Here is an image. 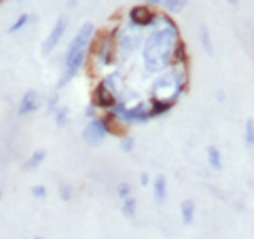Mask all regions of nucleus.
<instances>
[{"label":"nucleus","instance_id":"f257e3e1","mask_svg":"<svg viewBox=\"0 0 254 239\" xmlns=\"http://www.w3.org/2000/svg\"><path fill=\"white\" fill-rule=\"evenodd\" d=\"M157 23H161V28L153 30L146 36V41L142 43V61L148 72H165L168 66L174 60V47L180 41V30L170 15H157Z\"/></svg>","mask_w":254,"mask_h":239},{"label":"nucleus","instance_id":"f03ea898","mask_svg":"<svg viewBox=\"0 0 254 239\" xmlns=\"http://www.w3.org/2000/svg\"><path fill=\"white\" fill-rule=\"evenodd\" d=\"M93 34H95L93 23L87 21V23H83V26L78 28L74 38L70 41L68 51H66V58H64V72H62V78L58 81V89L66 87L78 74V70L83 68V63L87 60V53H89L91 41H93Z\"/></svg>","mask_w":254,"mask_h":239},{"label":"nucleus","instance_id":"7ed1b4c3","mask_svg":"<svg viewBox=\"0 0 254 239\" xmlns=\"http://www.w3.org/2000/svg\"><path fill=\"white\" fill-rule=\"evenodd\" d=\"M106 135H108V131L104 127V121L98 117L91 119L83 129V140H85V144H89V146H100L102 142L106 140Z\"/></svg>","mask_w":254,"mask_h":239},{"label":"nucleus","instance_id":"20e7f679","mask_svg":"<svg viewBox=\"0 0 254 239\" xmlns=\"http://www.w3.org/2000/svg\"><path fill=\"white\" fill-rule=\"evenodd\" d=\"M66 30H68V19H66V17H60L58 21L53 23V28H51L49 34H47V38L43 41V47H41L43 55H49V53L55 51V47L60 45V41L64 38V34H66Z\"/></svg>","mask_w":254,"mask_h":239},{"label":"nucleus","instance_id":"39448f33","mask_svg":"<svg viewBox=\"0 0 254 239\" xmlns=\"http://www.w3.org/2000/svg\"><path fill=\"white\" fill-rule=\"evenodd\" d=\"M155 21H157V15L148 4H136L129 9V23L133 28H148V26H155Z\"/></svg>","mask_w":254,"mask_h":239},{"label":"nucleus","instance_id":"423d86ee","mask_svg":"<svg viewBox=\"0 0 254 239\" xmlns=\"http://www.w3.org/2000/svg\"><path fill=\"white\" fill-rule=\"evenodd\" d=\"M123 119V123H146L150 121V106L148 104H136V106H131V108H123V113L119 115Z\"/></svg>","mask_w":254,"mask_h":239},{"label":"nucleus","instance_id":"0eeeda50","mask_svg":"<svg viewBox=\"0 0 254 239\" xmlns=\"http://www.w3.org/2000/svg\"><path fill=\"white\" fill-rule=\"evenodd\" d=\"M91 104L95 106V108H106V110H110L115 104H117V95L110 91V89H106L104 85H98L93 89V93H91Z\"/></svg>","mask_w":254,"mask_h":239},{"label":"nucleus","instance_id":"6e6552de","mask_svg":"<svg viewBox=\"0 0 254 239\" xmlns=\"http://www.w3.org/2000/svg\"><path fill=\"white\" fill-rule=\"evenodd\" d=\"M43 106V100H41V95H38L34 89H30V91H26L23 93V98H21V102H19V117H28V115H32V113H36L38 108Z\"/></svg>","mask_w":254,"mask_h":239},{"label":"nucleus","instance_id":"1a4fd4ad","mask_svg":"<svg viewBox=\"0 0 254 239\" xmlns=\"http://www.w3.org/2000/svg\"><path fill=\"white\" fill-rule=\"evenodd\" d=\"M95 58H98V61L102 63V66H110L113 63V36L106 34L104 38L100 41V45L95 47Z\"/></svg>","mask_w":254,"mask_h":239},{"label":"nucleus","instance_id":"9d476101","mask_svg":"<svg viewBox=\"0 0 254 239\" xmlns=\"http://www.w3.org/2000/svg\"><path fill=\"white\" fill-rule=\"evenodd\" d=\"M142 36L140 34H133V32H123L121 36H119V47H121V51H125L129 55L131 51H136L138 47H142Z\"/></svg>","mask_w":254,"mask_h":239},{"label":"nucleus","instance_id":"9b49d317","mask_svg":"<svg viewBox=\"0 0 254 239\" xmlns=\"http://www.w3.org/2000/svg\"><path fill=\"white\" fill-rule=\"evenodd\" d=\"M153 195L157 203H163L168 199V180H165V176H157L153 180Z\"/></svg>","mask_w":254,"mask_h":239},{"label":"nucleus","instance_id":"f8f14e48","mask_svg":"<svg viewBox=\"0 0 254 239\" xmlns=\"http://www.w3.org/2000/svg\"><path fill=\"white\" fill-rule=\"evenodd\" d=\"M180 216H182V222H185V225H190V222H193V218H195V203L190 201V199H185V201H182Z\"/></svg>","mask_w":254,"mask_h":239},{"label":"nucleus","instance_id":"ddd939ff","mask_svg":"<svg viewBox=\"0 0 254 239\" xmlns=\"http://www.w3.org/2000/svg\"><path fill=\"white\" fill-rule=\"evenodd\" d=\"M208 163L212 170H216V172L222 170V155L216 146H208Z\"/></svg>","mask_w":254,"mask_h":239},{"label":"nucleus","instance_id":"4468645a","mask_svg":"<svg viewBox=\"0 0 254 239\" xmlns=\"http://www.w3.org/2000/svg\"><path fill=\"white\" fill-rule=\"evenodd\" d=\"M45 157H47V153H45V150H34V153L30 155V159L26 161V170H38V167L43 165Z\"/></svg>","mask_w":254,"mask_h":239},{"label":"nucleus","instance_id":"2eb2a0df","mask_svg":"<svg viewBox=\"0 0 254 239\" xmlns=\"http://www.w3.org/2000/svg\"><path fill=\"white\" fill-rule=\"evenodd\" d=\"M172 61H178V66H185V63L189 61V55H187V47L182 41L176 43V47H174V60Z\"/></svg>","mask_w":254,"mask_h":239},{"label":"nucleus","instance_id":"dca6fc26","mask_svg":"<svg viewBox=\"0 0 254 239\" xmlns=\"http://www.w3.org/2000/svg\"><path fill=\"white\" fill-rule=\"evenodd\" d=\"M32 19H34V17H32V15H28V13L19 15V17L13 21V26L9 28V34H17V32H19V30H23V28H26V26H28V23H30Z\"/></svg>","mask_w":254,"mask_h":239},{"label":"nucleus","instance_id":"f3484780","mask_svg":"<svg viewBox=\"0 0 254 239\" xmlns=\"http://www.w3.org/2000/svg\"><path fill=\"white\" fill-rule=\"evenodd\" d=\"M55 125L58 127H66L68 121H70V110L66 106H58V110H55Z\"/></svg>","mask_w":254,"mask_h":239},{"label":"nucleus","instance_id":"a211bd4d","mask_svg":"<svg viewBox=\"0 0 254 239\" xmlns=\"http://www.w3.org/2000/svg\"><path fill=\"white\" fill-rule=\"evenodd\" d=\"M123 214L127 218H133L136 216V210H138V203H136V199L133 197H127V199H123Z\"/></svg>","mask_w":254,"mask_h":239},{"label":"nucleus","instance_id":"6ab92c4d","mask_svg":"<svg viewBox=\"0 0 254 239\" xmlns=\"http://www.w3.org/2000/svg\"><path fill=\"white\" fill-rule=\"evenodd\" d=\"M199 41H201L203 51L212 55V41H210V30H208V26H201L199 28Z\"/></svg>","mask_w":254,"mask_h":239},{"label":"nucleus","instance_id":"aec40b11","mask_svg":"<svg viewBox=\"0 0 254 239\" xmlns=\"http://www.w3.org/2000/svg\"><path fill=\"white\" fill-rule=\"evenodd\" d=\"M161 6L168 13H180L185 9V2H182V0H161Z\"/></svg>","mask_w":254,"mask_h":239},{"label":"nucleus","instance_id":"412c9836","mask_svg":"<svg viewBox=\"0 0 254 239\" xmlns=\"http://www.w3.org/2000/svg\"><path fill=\"white\" fill-rule=\"evenodd\" d=\"M244 140H246V144H248V146H254V121H252V119H248V121H246Z\"/></svg>","mask_w":254,"mask_h":239},{"label":"nucleus","instance_id":"4be33fe9","mask_svg":"<svg viewBox=\"0 0 254 239\" xmlns=\"http://www.w3.org/2000/svg\"><path fill=\"white\" fill-rule=\"evenodd\" d=\"M133 148H136V140H133L131 135H125V138H121V150H123V153H131Z\"/></svg>","mask_w":254,"mask_h":239},{"label":"nucleus","instance_id":"5701e85b","mask_svg":"<svg viewBox=\"0 0 254 239\" xmlns=\"http://www.w3.org/2000/svg\"><path fill=\"white\" fill-rule=\"evenodd\" d=\"M117 195L121 197V199H127V197H131V186L127 184V182H121V184L117 186Z\"/></svg>","mask_w":254,"mask_h":239},{"label":"nucleus","instance_id":"b1692460","mask_svg":"<svg viewBox=\"0 0 254 239\" xmlns=\"http://www.w3.org/2000/svg\"><path fill=\"white\" fill-rule=\"evenodd\" d=\"M58 100H60V98H58V93H53L51 98L47 100V110H49V113H55V110H58V106H60V104H58Z\"/></svg>","mask_w":254,"mask_h":239},{"label":"nucleus","instance_id":"393cba45","mask_svg":"<svg viewBox=\"0 0 254 239\" xmlns=\"http://www.w3.org/2000/svg\"><path fill=\"white\" fill-rule=\"evenodd\" d=\"M32 195H34L36 199H45V197H47V188H45L43 184H38V186L32 188Z\"/></svg>","mask_w":254,"mask_h":239},{"label":"nucleus","instance_id":"a878e982","mask_svg":"<svg viewBox=\"0 0 254 239\" xmlns=\"http://www.w3.org/2000/svg\"><path fill=\"white\" fill-rule=\"evenodd\" d=\"M60 197L64 199V201H70V199H72V188H70V186H62L60 188Z\"/></svg>","mask_w":254,"mask_h":239},{"label":"nucleus","instance_id":"bb28decb","mask_svg":"<svg viewBox=\"0 0 254 239\" xmlns=\"http://www.w3.org/2000/svg\"><path fill=\"white\" fill-rule=\"evenodd\" d=\"M85 117L89 119V121H91V119H95V106H93V104H87V108H85Z\"/></svg>","mask_w":254,"mask_h":239},{"label":"nucleus","instance_id":"cd10ccee","mask_svg":"<svg viewBox=\"0 0 254 239\" xmlns=\"http://www.w3.org/2000/svg\"><path fill=\"white\" fill-rule=\"evenodd\" d=\"M140 182H142V184H148V182H150V176H148V174H142V176H140Z\"/></svg>","mask_w":254,"mask_h":239},{"label":"nucleus","instance_id":"c85d7f7f","mask_svg":"<svg viewBox=\"0 0 254 239\" xmlns=\"http://www.w3.org/2000/svg\"><path fill=\"white\" fill-rule=\"evenodd\" d=\"M142 2H146L150 6V4H161V0H142Z\"/></svg>","mask_w":254,"mask_h":239},{"label":"nucleus","instance_id":"c756f323","mask_svg":"<svg viewBox=\"0 0 254 239\" xmlns=\"http://www.w3.org/2000/svg\"><path fill=\"white\" fill-rule=\"evenodd\" d=\"M227 2H229V4H237V0H227Z\"/></svg>","mask_w":254,"mask_h":239},{"label":"nucleus","instance_id":"7c9ffc66","mask_svg":"<svg viewBox=\"0 0 254 239\" xmlns=\"http://www.w3.org/2000/svg\"><path fill=\"white\" fill-rule=\"evenodd\" d=\"M0 199H2V190H0Z\"/></svg>","mask_w":254,"mask_h":239},{"label":"nucleus","instance_id":"2f4dec72","mask_svg":"<svg viewBox=\"0 0 254 239\" xmlns=\"http://www.w3.org/2000/svg\"><path fill=\"white\" fill-rule=\"evenodd\" d=\"M182 2H185V4H187V2H189V0H182Z\"/></svg>","mask_w":254,"mask_h":239},{"label":"nucleus","instance_id":"473e14b6","mask_svg":"<svg viewBox=\"0 0 254 239\" xmlns=\"http://www.w3.org/2000/svg\"><path fill=\"white\" fill-rule=\"evenodd\" d=\"M34 239H43V237H34Z\"/></svg>","mask_w":254,"mask_h":239}]
</instances>
